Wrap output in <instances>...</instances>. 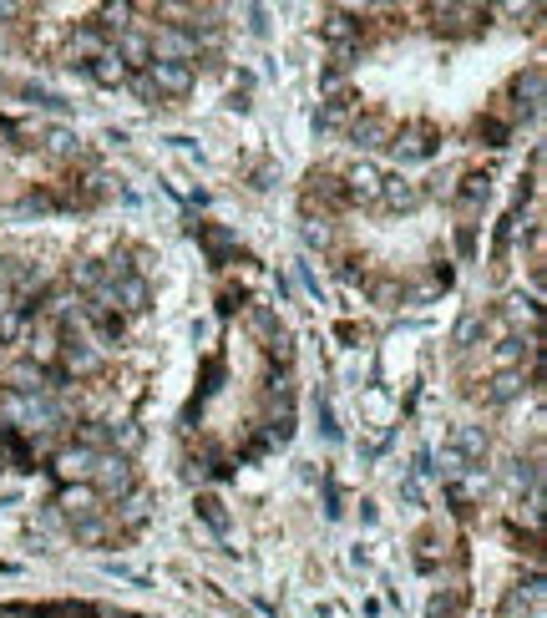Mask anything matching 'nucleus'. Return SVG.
I'll list each match as a JSON object with an SVG mask.
<instances>
[{
	"instance_id": "nucleus-1",
	"label": "nucleus",
	"mask_w": 547,
	"mask_h": 618,
	"mask_svg": "<svg viewBox=\"0 0 547 618\" xmlns=\"http://www.w3.org/2000/svg\"><path fill=\"white\" fill-rule=\"evenodd\" d=\"M97 497H132L137 492V472H132V456H117V451H102L97 467H92V482H87Z\"/></svg>"
},
{
	"instance_id": "nucleus-2",
	"label": "nucleus",
	"mask_w": 547,
	"mask_h": 618,
	"mask_svg": "<svg viewBox=\"0 0 547 618\" xmlns=\"http://www.w3.org/2000/svg\"><path fill=\"white\" fill-rule=\"evenodd\" d=\"M56 355H61V375L66 380H87V375H102V350L92 345V340H82V335H61V345H56Z\"/></svg>"
},
{
	"instance_id": "nucleus-3",
	"label": "nucleus",
	"mask_w": 547,
	"mask_h": 618,
	"mask_svg": "<svg viewBox=\"0 0 547 618\" xmlns=\"http://www.w3.org/2000/svg\"><path fill=\"white\" fill-rule=\"evenodd\" d=\"M152 61H183V66H193L198 61V36L188 26H158V31H152Z\"/></svg>"
},
{
	"instance_id": "nucleus-4",
	"label": "nucleus",
	"mask_w": 547,
	"mask_h": 618,
	"mask_svg": "<svg viewBox=\"0 0 547 618\" xmlns=\"http://www.w3.org/2000/svg\"><path fill=\"white\" fill-rule=\"evenodd\" d=\"M345 137L355 147H365V152H380V147H390V137H396V117H390V112H355Z\"/></svg>"
},
{
	"instance_id": "nucleus-5",
	"label": "nucleus",
	"mask_w": 547,
	"mask_h": 618,
	"mask_svg": "<svg viewBox=\"0 0 547 618\" xmlns=\"http://www.w3.org/2000/svg\"><path fill=\"white\" fill-rule=\"evenodd\" d=\"M147 82H152V92H158V97H188L198 87V71L183 66V61H152L147 66Z\"/></svg>"
},
{
	"instance_id": "nucleus-6",
	"label": "nucleus",
	"mask_w": 547,
	"mask_h": 618,
	"mask_svg": "<svg viewBox=\"0 0 547 618\" xmlns=\"http://www.w3.org/2000/svg\"><path fill=\"white\" fill-rule=\"evenodd\" d=\"M390 147H396V158H401V163H426V158H436V127H426V122H406V127H396Z\"/></svg>"
},
{
	"instance_id": "nucleus-7",
	"label": "nucleus",
	"mask_w": 547,
	"mask_h": 618,
	"mask_svg": "<svg viewBox=\"0 0 547 618\" xmlns=\"http://www.w3.org/2000/svg\"><path fill=\"white\" fill-rule=\"evenodd\" d=\"M97 456L102 451H87V446H61L56 456H51V472L66 482V487H82V482H92V467H97Z\"/></svg>"
},
{
	"instance_id": "nucleus-8",
	"label": "nucleus",
	"mask_w": 547,
	"mask_h": 618,
	"mask_svg": "<svg viewBox=\"0 0 547 618\" xmlns=\"http://www.w3.org/2000/svg\"><path fill=\"white\" fill-rule=\"evenodd\" d=\"M340 183H345V198H350V203L370 208V203H380V183H385V173H380L370 158H360L355 168L340 173Z\"/></svg>"
},
{
	"instance_id": "nucleus-9",
	"label": "nucleus",
	"mask_w": 547,
	"mask_h": 618,
	"mask_svg": "<svg viewBox=\"0 0 547 618\" xmlns=\"http://www.w3.org/2000/svg\"><path fill=\"white\" fill-rule=\"evenodd\" d=\"M46 380H51V370L36 365V360H26V355L0 370V385H6V391H16V396H46Z\"/></svg>"
},
{
	"instance_id": "nucleus-10",
	"label": "nucleus",
	"mask_w": 547,
	"mask_h": 618,
	"mask_svg": "<svg viewBox=\"0 0 547 618\" xmlns=\"http://www.w3.org/2000/svg\"><path fill=\"white\" fill-rule=\"evenodd\" d=\"M421 203H426V183H416V178H406V173H396V178L380 183V208H390V213H416Z\"/></svg>"
},
{
	"instance_id": "nucleus-11",
	"label": "nucleus",
	"mask_w": 547,
	"mask_h": 618,
	"mask_svg": "<svg viewBox=\"0 0 547 618\" xmlns=\"http://www.w3.org/2000/svg\"><path fill=\"white\" fill-rule=\"evenodd\" d=\"M431 16H436L441 36H472V31H482L487 6H431Z\"/></svg>"
},
{
	"instance_id": "nucleus-12",
	"label": "nucleus",
	"mask_w": 547,
	"mask_h": 618,
	"mask_svg": "<svg viewBox=\"0 0 547 618\" xmlns=\"http://www.w3.org/2000/svg\"><path fill=\"white\" fill-rule=\"evenodd\" d=\"M487 198H492V173H487V168H472V173H461V178L451 183V203H456L461 213H477Z\"/></svg>"
},
{
	"instance_id": "nucleus-13",
	"label": "nucleus",
	"mask_w": 547,
	"mask_h": 618,
	"mask_svg": "<svg viewBox=\"0 0 547 618\" xmlns=\"http://www.w3.org/2000/svg\"><path fill=\"white\" fill-rule=\"evenodd\" d=\"M320 36L335 46V56H355V46H360V21H355L350 11H330V16L320 21Z\"/></svg>"
},
{
	"instance_id": "nucleus-14",
	"label": "nucleus",
	"mask_w": 547,
	"mask_h": 618,
	"mask_svg": "<svg viewBox=\"0 0 547 618\" xmlns=\"http://www.w3.org/2000/svg\"><path fill=\"white\" fill-rule=\"evenodd\" d=\"M107 46H112V36H107V31H97V26L87 21V26H76V31H71L66 56H71V66H87V61H97Z\"/></svg>"
},
{
	"instance_id": "nucleus-15",
	"label": "nucleus",
	"mask_w": 547,
	"mask_h": 618,
	"mask_svg": "<svg viewBox=\"0 0 547 618\" xmlns=\"http://www.w3.org/2000/svg\"><path fill=\"white\" fill-rule=\"evenodd\" d=\"M112 294H117V315H147V309H152L147 274H127L122 284H112Z\"/></svg>"
},
{
	"instance_id": "nucleus-16",
	"label": "nucleus",
	"mask_w": 547,
	"mask_h": 618,
	"mask_svg": "<svg viewBox=\"0 0 547 618\" xmlns=\"http://www.w3.org/2000/svg\"><path fill=\"white\" fill-rule=\"evenodd\" d=\"M112 51H117V61H122L127 71H147V66H152V36L137 31V26L122 31V36L112 41Z\"/></svg>"
},
{
	"instance_id": "nucleus-17",
	"label": "nucleus",
	"mask_w": 547,
	"mask_h": 618,
	"mask_svg": "<svg viewBox=\"0 0 547 618\" xmlns=\"http://www.w3.org/2000/svg\"><path fill=\"white\" fill-rule=\"evenodd\" d=\"M36 137H41V152L56 158V163H76V158H82V142H76L71 127H41Z\"/></svg>"
},
{
	"instance_id": "nucleus-18",
	"label": "nucleus",
	"mask_w": 547,
	"mask_h": 618,
	"mask_svg": "<svg viewBox=\"0 0 547 618\" xmlns=\"http://www.w3.org/2000/svg\"><path fill=\"white\" fill-rule=\"evenodd\" d=\"M527 385H532L527 370H497V375L487 380V391H482V396H487L492 406H507V401H517V396L527 391Z\"/></svg>"
},
{
	"instance_id": "nucleus-19",
	"label": "nucleus",
	"mask_w": 547,
	"mask_h": 618,
	"mask_svg": "<svg viewBox=\"0 0 547 618\" xmlns=\"http://www.w3.org/2000/svg\"><path fill=\"white\" fill-rule=\"evenodd\" d=\"M87 76H92V82H97V87H107V92H117V87H127V76H132V71H127V66L117 61V51L107 46V51H102L97 61H87Z\"/></svg>"
},
{
	"instance_id": "nucleus-20",
	"label": "nucleus",
	"mask_w": 547,
	"mask_h": 618,
	"mask_svg": "<svg viewBox=\"0 0 547 618\" xmlns=\"http://www.w3.org/2000/svg\"><path fill=\"white\" fill-rule=\"evenodd\" d=\"M71 537H76L82 548H102L107 537H117V522L102 517V512H92V517H82V522H71Z\"/></svg>"
},
{
	"instance_id": "nucleus-21",
	"label": "nucleus",
	"mask_w": 547,
	"mask_h": 618,
	"mask_svg": "<svg viewBox=\"0 0 547 618\" xmlns=\"http://www.w3.org/2000/svg\"><path fill=\"white\" fill-rule=\"evenodd\" d=\"M97 502H102V497H97L87 482H82V487H61V497H56V507H66V517H71V522H82V517L102 512Z\"/></svg>"
},
{
	"instance_id": "nucleus-22",
	"label": "nucleus",
	"mask_w": 547,
	"mask_h": 618,
	"mask_svg": "<svg viewBox=\"0 0 547 618\" xmlns=\"http://www.w3.org/2000/svg\"><path fill=\"white\" fill-rule=\"evenodd\" d=\"M355 112H360V97H340V102H325V112L315 117V127H320V132H350Z\"/></svg>"
},
{
	"instance_id": "nucleus-23",
	"label": "nucleus",
	"mask_w": 547,
	"mask_h": 618,
	"mask_svg": "<svg viewBox=\"0 0 547 618\" xmlns=\"http://www.w3.org/2000/svg\"><path fill=\"white\" fill-rule=\"evenodd\" d=\"M451 446L466 456V461H472V467H477V461L492 451V436L482 431V426H456V436H451Z\"/></svg>"
},
{
	"instance_id": "nucleus-24",
	"label": "nucleus",
	"mask_w": 547,
	"mask_h": 618,
	"mask_svg": "<svg viewBox=\"0 0 547 618\" xmlns=\"http://www.w3.org/2000/svg\"><path fill=\"white\" fill-rule=\"evenodd\" d=\"M132 16H137V6H127V0H117V6H102L97 11V31H112V41L122 36V31H132Z\"/></svg>"
},
{
	"instance_id": "nucleus-25",
	"label": "nucleus",
	"mask_w": 547,
	"mask_h": 618,
	"mask_svg": "<svg viewBox=\"0 0 547 618\" xmlns=\"http://www.w3.org/2000/svg\"><path fill=\"white\" fill-rule=\"evenodd\" d=\"M71 289H76V299L97 294V289H102V264H97V259H76V264H71Z\"/></svg>"
},
{
	"instance_id": "nucleus-26",
	"label": "nucleus",
	"mask_w": 547,
	"mask_h": 618,
	"mask_svg": "<svg viewBox=\"0 0 547 618\" xmlns=\"http://www.w3.org/2000/svg\"><path fill=\"white\" fill-rule=\"evenodd\" d=\"M482 325H487V309H466V315L456 320V330H451V345L456 350H472L477 335H482Z\"/></svg>"
},
{
	"instance_id": "nucleus-27",
	"label": "nucleus",
	"mask_w": 547,
	"mask_h": 618,
	"mask_svg": "<svg viewBox=\"0 0 547 618\" xmlns=\"http://www.w3.org/2000/svg\"><path fill=\"white\" fill-rule=\"evenodd\" d=\"M26 411H31V396L0 391V426H6V431H26Z\"/></svg>"
},
{
	"instance_id": "nucleus-28",
	"label": "nucleus",
	"mask_w": 547,
	"mask_h": 618,
	"mask_svg": "<svg viewBox=\"0 0 547 618\" xmlns=\"http://www.w3.org/2000/svg\"><path fill=\"white\" fill-rule=\"evenodd\" d=\"M117 532H137V527H147V497L142 492H132V497H122V507H117Z\"/></svg>"
},
{
	"instance_id": "nucleus-29",
	"label": "nucleus",
	"mask_w": 547,
	"mask_h": 618,
	"mask_svg": "<svg viewBox=\"0 0 547 618\" xmlns=\"http://www.w3.org/2000/svg\"><path fill=\"white\" fill-rule=\"evenodd\" d=\"M244 325H249V330H254V335H259L264 345H269V340L279 335V315H274L269 304H249V309H244Z\"/></svg>"
},
{
	"instance_id": "nucleus-30",
	"label": "nucleus",
	"mask_w": 547,
	"mask_h": 618,
	"mask_svg": "<svg viewBox=\"0 0 547 618\" xmlns=\"http://www.w3.org/2000/svg\"><path fill=\"white\" fill-rule=\"evenodd\" d=\"M461 608H466V593H461V588H441V593L431 598L426 618H461Z\"/></svg>"
},
{
	"instance_id": "nucleus-31",
	"label": "nucleus",
	"mask_w": 547,
	"mask_h": 618,
	"mask_svg": "<svg viewBox=\"0 0 547 618\" xmlns=\"http://www.w3.org/2000/svg\"><path fill=\"white\" fill-rule=\"evenodd\" d=\"M304 244H309V249H330V244H335V223L320 218V213H309V218H304Z\"/></svg>"
},
{
	"instance_id": "nucleus-32",
	"label": "nucleus",
	"mask_w": 547,
	"mask_h": 618,
	"mask_svg": "<svg viewBox=\"0 0 547 618\" xmlns=\"http://www.w3.org/2000/svg\"><path fill=\"white\" fill-rule=\"evenodd\" d=\"M512 132H517V127H512V122H502V117H492V112L477 122V137H482L487 147H507V142H512Z\"/></svg>"
},
{
	"instance_id": "nucleus-33",
	"label": "nucleus",
	"mask_w": 547,
	"mask_h": 618,
	"mask_svg": "<svg viewBox=\"0 0 547 618\" xmlns=\"http://www.w3.org/2000/svg\"><path fill=\"white\" fill-rule=\"evenodd\" d=\"M401 294H406V284H401V279H390V274L370 279V299H375V304H385V309H396V304H401Z\"/></svg>"
},
{
	"instance_id": "nucleus-34",
	"label": "nucleus",
	"mask_w": 547,
	"mask_h": 618,
	"mask_svg": "<svg viewBox=\"0 0 547 618\" xmlns=\"http://www.w3.org/2000/svg\"><path fill=\"white\" fill-rule=\"evenodd\" d=\"M127 274H137L127 249H117V254H107V259H102V284H122Z\"/></svg>"
},
{
	"instance_id": "nucleus-35",
	"label": "nucleus",
	"mask_w": 547,
	"mask_h": 618,
	"mask_svg": "<svg viewBox=\"0 0 547 618\" xmlns=\"http://www.w3.org/2000/svg\"><path fill=\"white\" fill-rule=\"evenodd\" d=\"M466 472H472V461H466V456L446 441V446H441V477H446V482H461Z\"/></svg>"
},
{
	"instance_id": "nucleus-36",
	"label": "nucleus",
	"mask_w": 547,
	"mask_h": 618,
	"mask_svg": "<svg viewBox=\"0 0 547 618\" xmlns=\"http://www.w3.org/2000/svg\"><path fill=\"white\" fill-rule=\"evenodd\" d=\"M198 512H203V522H208L213 532H228V512H223L218 497H198Z\"/></svg>"
},
{
	"instance_id": "nucleus-37",
	"label": "nucleus",
	"mask_w": 547,
	"mask_h": 618,
	"mask_svg": "<svg viewBox=\"0 0 547 618\" xmlns=\"http://www.w3.org/2000/svg\"><path fill=\"white\" fill-rule=\"evenodd\" d=\"M127 92H132V97H142V102H163L158 92H152V82H147V71H132V76H127Z\"/></svg>"
},
{
	"instance_id": "nucleus-38",
	"label": "nucleus",
	"mask_w": 547,
	"mask_h": 618,
	"mask_svg": "<svg viewBox=\"0 0 547 618\" xmlns=\"http://www.w3.org/2000/svg\"><path fill=\"white\" fill-rule=\"evenodd\" d=\"M264 350H269V360H279V365H289V360H294V340H289L284 330H279V335H274Z\"/></svg>"
},
{
	"instance_id": "nucleus-39",
	"label": "nucleus",
	"mask_w": 547,
	"mask_h": 618,
	"mask_svg": "<svg viewBox=\"0 0 547 618\" xmlns=\"http://www.w3.org/2000/svg\"><path fill=\"white\" fill-rule=\"evenodd\" d=\"M456 244H461L466 259H472V254H477V228H472V223H461V228H456Z\"/></svg>"
},
{
	"instance_id": "nucleus-40",
	"label": "nucleus",
	"mask_w": 547,
	"mask_h": 618,
	"mask_svg": "<svg viewBox=\"0 0 547 618\" xmlns=\"http://www.w3.org/2000/svg\"><path fill=\"white\" fill-rule=\"evenodd\" d=\"M11 16H26V6H11V0H0V21H11Z\"/></svg>"
}]
</instances>
